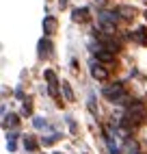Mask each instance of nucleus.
Instances as JSON below:
<instances>
[{
    "label": "nucleus",
    "instance_id": "f257e3e1",
    "mask_svg": "<svg viewBox=\"0 0 147 154\" xmlns=\"http://www.w3.org/2000/svg\"><path fill=\"white\" fill-rule=\"evenodd\" d=\"M91 74H93V78H98V80H106L108 78V69H104V65H100V63H93Z\"/></svg>",
    "mask_w": 147,
    "mask_h": 154
},
{
    "label": "nucleus",
    "instance_id": "f03ea898",
    "mask_svg": "<svg viewBox=\"0 0 147 154\" xmlns=\"http://www.w3.org/2000/svg\"><path fill=\"white\" fill-rule=\"evenodd\" d=\"M44 26H46V33L52 35V33H54V28H56V20H54V17H46Z\"/></svg>",
    "mask_w": 147,
    "mask_h": 154
},
{
    "label": "nucleus",
    "instance_id": "7ed1b4c3",
    "mask_svg": "<svg viewBox=\"0 0 147 154\" xmlns=\"http://www.w3.org/2000/svg\"><path fill=\"white\" fill-rule=\"evenodd\" d=\"M87 9H80V11H78V9H76V11H74V20H78V22H85V20H87Z\"/></svg>",
    "mask_w": 147,
    "mask_h": 154
},
{
    "label": "nucleus",
    "instance_id": "20e7f679",
    "mask_svg": "<svg viewBox=\"0 0 147 154\" xmlns=\"http://www.w3.org/2000/svg\"><path fill=\"white\" fill-rule=\"evenodd\" d=\"M61 87H63V91H65L67 100H74V96H71V89H69V85H67V83H61Z\"/></svg>",
    "mask_w": 147,
    "mask_h": 154
},
{
    "label": "nucleus",
    "instance_id": "39448f33",
    "mask_svg": "<svg viewBox=\"0 0 147 154\" xmlns=\"http://www.w3.org/2000/svg\"><path fill=\"white\" fill-rule=\"evenodd\" d=\"M145 17H147V13H145Z\"/></svg>",
    "mask_w": 147,
    "mask_h": 154
}]
</instances>
